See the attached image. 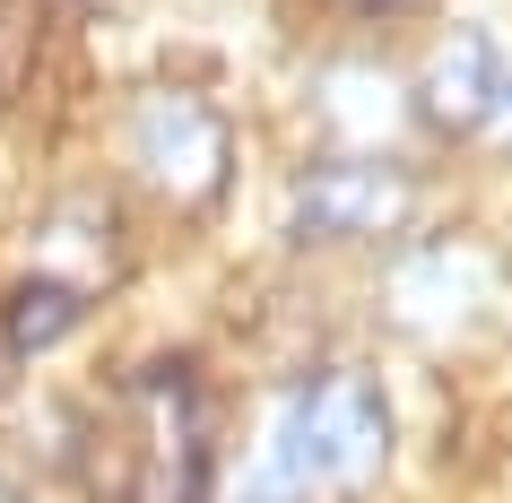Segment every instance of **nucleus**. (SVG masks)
I'll return each mask as SVG.
<instances>
[{
	"instance_id": "obj_5",
	"label": "nucleus",
	"mask_w": 512,
	"mask_h": 503,
	"mask_svg": "<svg viewBox=\"0 0 512 503\" xmlns=\"http://www.w3.org/2000/svg\"><path fill=\"white\" fill-rule=\"evenodd\" d=\"M70 321H79V287H70V278H18L9 304H0V330H9L18 356H35V347L53 339V330H70Z\"/></svg>"
},
{
	"instance_id": "obj_4",
	"label": "nucleus",
	"mask_w": 512,
	"mask_h": 503,
	"mask_svg": "<svg viewBox=\"0 0 512 503\" xmlns=\"http://www.w3.org/2000/svg\"><path fill=\"white\" fill-rule=\"evenodd\" d=\"M408 217V174L382 157H330L304 174L296 191V226L304 235H382Z\"/></svg>"
},
{
	"instance_id": "obj_7",
	"label": "nucleus",
	"mask_w": 512,
	"mask_h": 503,
	"mask_svg": "<svg viewBox=\"0 0 512 503\" xmlns=\"http://www.w3.org/2000/svg\"><path fill=\"white\" fill-rule=\"evenodd\" d=\"M0 503H35V495H27V486H9V477H0Z\"/></svg>"
},
{
	"instance_id": "obj_2",
	"label": "nucleus",
	"mask_w": 512,
	"mask_h": 503,
	"mask_svg": "<svg viewBox=\"0 0 512 503\" xmlns=\"http://www.w3.org/2000/svg\"><path fill=\"white\" fill-rule=\"evenodd\" d=\"M131 148H139V174L165 191V200H217L226 191V122H217L200 96L183 87H157L148 105L131 113Z\"/></svg>"
},
{
	"instance_id": "obj_1",
	"label": "nucleus",
	"mask_w": 512,
	"mask_h": 503,
	"mask_svg": "<svg viewBox=\"0 0 512 503\" xmlns=\"http://www.w3.org/2000/svg\"><path fill=\"white\" fill-rule=\"evenodd\" d=\"M382 451H391V425H382V399L365 373H322L313 391L278 417L270 434V469L252 495L261 503H296L304 486H374Z\"/></svg>"
},
{
	"instance_id": "obj_3",
	"label": "nucleus",
	"mask_w": 512,
	"mask_h": 503,
	"mask_svg": "<svg viewBox=\"0 0 512 503\" xmlns=\"http://www.w3.org/2000/svg\"><path fill=\"white\" fill-rule=\"evenodd\" d=\"M504 96H512L504 53H495L478 27L443 35V44H434V61L417 70V122H426V131H443V139H478L486 122L504 113Z\"/></svg>"
},
{
	"instance_id": "obj_8",
	"label": "nucleus",
	"mask_w": 512,
	"mask_h": 503,
	"mask_svg": "<svg viewBox=\"0 0 512 503\" xmlns=\"http://www.w3.org/2000/svg\"><path fill=\"white\" fill-rule=\"evenodd\" d=\"M243 503H261V495H243Z\"/></svg>"
},
{
	"instance_id": "obj_6",
	"label": "nucleus",
	"mask_w": 512,
	"mask_h": 503,
	"mask_svg": "<svg viewBox=\"0 0 512 503\" xmlns=\"http://www.w3.org/2000/svg\"><path fill=\"white\" fill-rule=\"evenodd\" d=\"M356 9H374V18H382V9H417V0H356Z\"/></svg>"
}]
</instances>
